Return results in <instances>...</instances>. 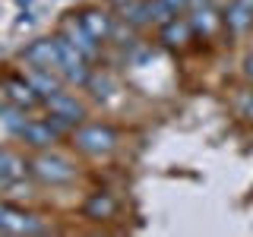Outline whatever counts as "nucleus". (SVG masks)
Wrapping results in <instances>:
<instances>
[{
	"mask_svg": "<svg viewBox=\"0 0 253 237\" xmlns=\"http://www.w3.org/2000/svg\"><path fill=\"white\" fill-rule=\"evenodd\" d=\"M190 3H193V6H203V3H206V0H190Z\"/></svg>",
	"mask_w": 253,
	"mask_h": 237,
	"instance_id": "obj_20",
	"label": "nucleus"
},
{
	"mask_svg": "<svg viewBox=\"0 0 253 237\" xmlns=\"http://www.w3.org/2000/svg\"><path fill=\"white\" fill-rule=\"evenodd\" d=\"M44 108H47V114H57L63 120H70L73 126L85 120V108L79 105L70 92H57V95H51V98H44Z\"/></svg>",
	"mask_w": 253,
	"mask_h": 237,
	"instance_id": "obj_7",
	"label": "nucleus"
},
{
	"mask_svg": "<svg viewBox=\"0 0 253 237\" xmlns=\"http://www.w3.org/2000/svg\"><path fill=\"white\" fill-rule=\"evenodd\" d=\"M26 79L32 82V89H35L42 98H51V95L63 92L60 85V73L57 70H42V67H29L26 70Z\"/></svg>",
	"mask_w": 253,
	"mask_h": 237,
	"instance_id": "obj_10",
	"label": "nucleus"
},
{
	"mask_svg": "<svg viewBox=\"0 0 253 237\" xmlns=\"http://www.w3.org/2000/svg\"><path fill=\"white\" fill-rule=\"evenodd\" d=\"M0 231L3 234H42L47 228H44V221L38 215H32V212H22V209H16V205H3V209H0Z\"/></svg>",
	"mask_w": 253,
	"mask_h": 237,
	"instance_id": "obj_4",
	"label": "nucleus"
},
{
	"mask_svg": "<svg viewBox=\"0 0 253 237\" xmlns=\"http://www.w3.org/2000/svg\"><path fill=\"white\" fill-rule=\"evenodd\" d=\"M241 111H244L247 120H253V95H244V98H241Z\"/></svg>",
	"mask_w": 253,
	"mask_h": 237,
	"instance_id": "obj_17",
	"label": "nucleus"
},
{
	"mask_svg": "<svg viewBox=\"0 0 253 237\" xmlns=\"http://www.w3.org/2000/svg\"><path fill=\"white\" fill-rule=\"evenodd\" d=\"M3 155H6V152H3V149H0V164H3Z\"/></svg>",
	"mask_w": 253,
	"mask_h": 237,
	"instance_id": "obj_21",
	"label": "nucleus"
},
{
	"mask_svg": "<svg viewBox=\"0 0 253 237\" xmlns=\"http://www.w3.org/2000/svg\"><path fill=\"white\" fill-rule=\"evenodd\" d=\"M57 73L73 85L89 82V60H85L63 35H57Z\"/></svg>",
	"mask_w": 253,
	"mask_h": 237,
	"instance_id": "obj_2",
	"label": "nucleus"
},
{
	"mask_svg": "<svg viewBox=\"0 0 253 237\" xmlns=\"http://www.w3.org/2000/svg\"><path fill=\"white\" fill-rule=\"evenodd\" d=\"M244 73H247V79H253V54L244 60Z\"/></svg>",
	"mask_w": 253,
	"mask_h": 237,
	"instance_id": "obj_18",
	"label": "nucleus"
},
{
	"mask_svg": "<svg viewBox=\"0 0 253 237\" xmlns=\"http://www.w3.org/2000/svg\"><path fill=\"white\" fill-rule=\"evenodd\" d=\"M228 29L234 32V35H241V32H247L253 26V6L244 3V0H234L231 6H228V16H225Z\"/></svg>",
	"mask_w": 253,
	"mask_h": 237,
	"instance_id": "obj_15",
	"label": "nucleus"
},
{
	"mask_svg": "<svg viewBox=\"0 0 253 237\" xmlns=\"http://www.w3.org/2000/svg\"><path fill=\"white\" fill-rule=\"evenodd\" d=\"M26 3H32V0H19V6H26Z\"/></svg>",
	"mask_w": 253,
	"mask_h": 237,
	"instance_id": "obj_22",
	"label": "nucleus"
},
{
	"mask_svg": "<svg viewBox=\"0 0 253 237\" xmlns=\"http://www.w3.org/2000/svg\"><path fill=\"white\" fill-rule=\"evenodd\" d=\"M60 35L67 38V41L73 44L85 60H95V57H98V41H95V38L89 35V29L83 26V19H63Z\"/></svg>",
	"mask_w": 253,
	"mask_h": 237,
	"instance_id": "obj_5",
	"label": "nucleus"
},
{
	"mask_svg": "<svg viewBox=\"0 0 253 237\" xmlns=\"http://www.w3.org/2000/svg\"><path fill=\"white\" fill-rule=\"evenodd\" d=\"M22 60L29 67L42 70H57V38H38L29 47H22Z\"/></svg>",
	"mask_w": 253,
	"mask_h": 237,
	"instance_id": "obj_6",
	"label": "nucleus"
},
{
	"mask_svg": "<svg viewBox=\"0 0 253 237\" xmlns=\"http://www.w3.org/2000/svg\"><path fill=\"white\" fill-rule=\"evenodd\" d=\"M0 209H3V202H0Z\"/></svg>",
	"mask_w": 253,
	"mask_h": 237,
	"instance_id": "obj_23",
	"label": "nucleus"
},
{
	"mask_svg": "<svg viewBox=\"0 0 253 237\" xmlns=\"http://www.w3.org/2000/svg\"><path fill=\"white\" fill-rule=\"evenodd\" d=\"M83 212H85V218H92V221H108V218H114L117 202H114L111 193H92Z\"/></svg>",
	"mask_w": 253,
	"mask_h": 237,
	"instance_id": "obj_12",
	"label": "nucleus"
},
{
	"mask_svg": "<svg viewBox=\"0 0 253 237\" xmlns=\"http://www.w3.org/2000/svg\"><path fill=\"white\" fill-rule=\"evenodd\" d=\"M79 19H83V26L89 29V35L95 38V41H105V38H111V32H114V26H111V16L105 10H85Z\"/></svg>",
	"mask_w": 253,
	"mask_h": 237,
	"instance_id": "obj_13",
	"label": "nucleus"
},
{
	"mask_svg": "<svg viewBox=\"0 0 253 237\" xmlns=\"http://www.w3.org/2000/svg\"><path fill=\"white\" fill-rule=\"evenodd\" d=\"M190 26H193L196 35H203V38H209V35H215V29L221 26V16L212 10V6H196V13L190 16Z\"/></svg>",
	"mask_w": 253,
	"mask_h": 237,
	"instance_id": "obj_14",
	"label": "nucleus"
},
{
	"mask_svg": "<svg viewBox=\"0 0 253 237\" xmlns=\"http://www.w3.org/2000/svg\"><path fill=\"white\" fill-rule=\"evenodd\" d=\"M60 133L54 130L47 120H26V126L19 130V139H26L29 146H35V149H47V146H54L57 142Z\"/></svg>",
	"mask_w": 253,
	"mask_h": 237,
	"instance_id": "obj_9",
	"label": "nucleus"
},
{
	"mask_svg": "<svg viewBox=\"0 0 253 237\" xmlns=\"http://www.w3.org/2000/svg\"><path fill=\"white\" fill-rule=\"evenodd\" d=\"M158 3H162L165 10H168V13L174 16V13H180V10H184V6H190V0H158Z\"/></svg>",
	"mask_w": 253,
	"mask_h": 237,
	"instance_id": "obj_16",
	"label": "nucleus"
},
{
	"mask_svg": "<svg viewBox=\"0 0 253 237\" xmlns=\"http://www.w3.org/2000/svg\"><path fill=\"white\" fill-rule=\"evenodd\" d=\"M3 95H6V101L10 105H16V108H35L38 101H42V95H38L35 89H32V82L26 76H10L3 82Z\"/></svg>",
	"mask_w": 253,
	"mask_h": 237,
	"instance_id": "obj_8",
	"label": "nucleus"
},
{
	"mask_svg": "<svg viewBox=\"0 0 253 237\" xmlns=\"http://www.w3.org/2000/svg\"><path fill=\"white\" fill-rule=\"evenodd\" d=\"M190 38H193V26H190V19H177V16H171L168 22H162V41L168 47H184Z\"/></svg>",
	"mask_w": 253,
	"mask_h": 237,
	"instance_id": "obj_11",
	"label": "nucleus"
},
{
	"mask_svg": "<svg viewBox=\"0 0 253 237\" xmlns=\"http://www.w3.org/2000/svg\"><path fill=\"white\" fill-rule=\"evenodd\" d=\"M3 187H10V180H6V177H3V171H0V190H3Z\"/></svg>",
	"mask_w": 253,
	"mask_h": 237,
	"instance_id": "obj_19",
	"label": "nucleus"
},
{
	"mask_svg": "<svg viewBox=\"0 0 253 237\" xmlns=\"http://www.w3.org/2000/svg\"><path fill=\"white\" fill-rule=\"evenodd\" d=\"M29 168H32V174H35L38 180H44V184H70V180L76 177L73 164H70L63 155H54V152H42Z\"/></svg>",
	"mask_w": 253,
	"mask_h": 237,
	"instance_id": "obj_3",
	"label": "nucleus"
},
{
	"mask_svg": "<svg viewBox=\"0 0 253 237\" xmlns=\"http://www.w3.org/2000/svg\"><path fill=\"white\" fill-rule=\"evenodd\" d=\"M73 146L85 155H111L117 146V133L105 123H83L79 130H73Z\"/></svg>",
	"mask_w": 253,
	"mask_h": 237,
	"instance_id": "obj_1",
	"label": "nucleus"
}]
</instances>
